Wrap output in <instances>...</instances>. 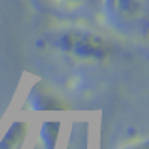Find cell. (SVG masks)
<instances>
[{"label": "cell", "instance_id": "1", "mask_svg": "<svg viewBox=\"0 0 149 149\" xmlns=\"http://www.w3.org/2000/svg\"><path fill=\"white\" fill-rule=\"evenodd\" d=\"M44 40L50 49L84 62H102L112 54V42L107 37L84 27L57 29Z\"/></svg>", "mask_w": 149, "mask_h": 149}, {"label": "cell", "instance_id": "2", "mask_svg": "<svg viewBox=\"0 0 149 149\" xmlns=\"http://www.w3.org/2000/svg\"><path fill=\"white\" fill-rule=\"evenodd\" d=\"M27 104L35 112H64V111L70 109L67 102L62 101V97L52 94L50 91L40 87V86H35L30 91L27 97Z\"/></svg>", "mask_w": 149, "mask_h": 149}, {"label": "cell", "instance_id": "3", "mask_svg": "<svg viewBox=\"0 0 149 149\" xmlns=\"http://www.w3.org/2000/svg\"><path fill=\"white\" fill-rule=\"evenodd\" d=\"M107 14L114 15V19L121 22H134L142 7H144V0H104Z\"/></svg>", "mask_w": 149, "mask_h": 149}, {"label": "cell", "instance_id": "4", "mask_svg": "<svg viewBox=\"0 0 149 149\" xmlns=\"http://www.w3.org/2000/svg\"><path fill=\"white\" fill-rule=\"evenodd\" d=\"M29 132H30V124L27 121L24 119L14 121L0 139V149H22Z\"/></svg>", "mask_w": 149, "mask_h": 149}, {"label": "cell", "instance_id": "5", "mask_svg": "<svg viewBox=\"0 0 149 149\" xmlns=\"http://www.w3.org/2000/svg\"><path fill=\"white\" fill-rule=\"evenodd\" d=\"M62 122L59 119H45L39 126V142L42 149H57Z\"/></svg>", "mask_w": 149, "mask_h": 149}, {"label": "cell", "instance_id": "6", "mask_svg": "<svg viewBox=\"0 0 149 149\" xmlns=\"http://www.w3.org/2000/svg\"><path fill=\"white\" fill-rule=\"evenodd\" d=\"M122 149H149V144H148V139L142 137V139H139V141L131 142V144H127V146H124Z\"/></svg>", "mask_w": 149, "mask_h": 149}, {"label": "cell", "instance_id": "7", "mask_svg": "<svg viewBox=\"0 0 149 149\" xmlns=\"http://www.w3.org/2000/svg\"><path fill=\"white\" fill-rule=\"evenodd\" d=\"M62 2H65V3H82L86 0H62Z\"/></svg>", "mask_w": 149, "mask_h": 149}]
</instances>
